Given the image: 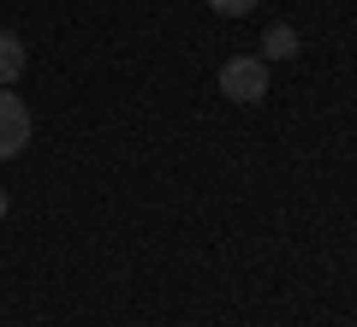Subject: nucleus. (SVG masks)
Returning a JSON list of instances; mask_svg holds the SVG:
<instances>
[{
    "label": "nucleus",
    "mask_w": 357,
    "mask_h": 327,
    "mask_svg": "<svg viewBox=\"0 0 357 327\" xmlns=\"http://www.w3.org/2000/svg\"><path fill=\"white\" fill-rule=\"evenodd\" d=\"M208 6H215L220 18H244V13H256L262 0H208Z\"/></svg>",
    "instance_id": "39448f33"
},
{
    "label": "nucleus",
    "mask_w": 357,
    "mask_h": 327,
    "mask_svg": "<svg viewBox=\"0 0 357 327\" xmlns=\"http://www.w3.org/2000/svg\"><path fill=\"white\" fill-rule=\"evenodd\" d=\"M220 96L238 101V107H256V101H268V60H256V54H238V60L220 66Z\"/></svg>",
    "instance_id": "f257e3e1"
},
{
    "label": "nucleus",
    "mask_w": 357,
    "mask_h": 327,
    "mask_svg": "<svg viewBox=\"0 0 357 327\" xmlns=\"http://www.w3.org/2000/svg\"><path fill=\"white\" fill-rule=\"evenodd\" d=\"M298 48H304V42H298V30H292V24H268L262 54H256V60H298Z\"/></svg>",
    "instance_id": "20e7f679"
},
{
    "label": "nucleus",
    "mask_w": 357,
    "mask_h": 327,
    "mask_svg": "<svg viewBox=\"0 0 357 327\" xmlns=\"http://www.w3.org/2000/svg\"><path fill=\"white\" fill-rule=\"evenodd\" d=\"M0 220H6V190H0Z\"/></svg>",
    "instance_id": "423d86ee"
},
{
    "label": "nucleus",
    "mask_w": 357,
    "mask_h": 327,
    "mask_svg": "<svg viewBox=\"0 0 357 327\" xmlns=\"http://www.w3.org/2000/svg\"><path fill=\"white\" fill-rule=\"evenodd\" d=\"M24 60H30L24 42H18L13 30H0V89H13L18 77H24Z\"/></svg>",
    "instance_id": "7ed1b4c3"
},
{
    "label": "nucleus",
    "mask_w": 357,
    "mask_h": 327,
    "mask_svg": "<svg viewBox=\"0 0 357 327\" xmlns=\"http://www.w3.org/2000/svg\"><path fill=\"white\" fill-rule=\"evenodd\" d=\"M30 131H36V119H30V107L13 96V89H0V161H13V155L30 149Z\"/></svg>",
    "instance_id": "f03ea898"
}]
</instances>
